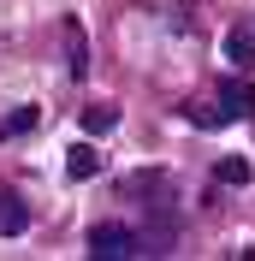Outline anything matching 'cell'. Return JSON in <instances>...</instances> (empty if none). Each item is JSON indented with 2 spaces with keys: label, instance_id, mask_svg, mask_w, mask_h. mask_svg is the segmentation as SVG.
<instances>
[{
  "label": "cell",
  "instance_id": "obj_1",
  "mask_svg": "<svg viewBox=\"0 0 255 261\" xmlns=\"http://www.w3.org/2000/svg\"><path fill=\"white\" fill-rule=\"evenodd\" d=\"M89 255H95V261L143 255V238H137L131 226H119V220H101V226H89Z\"/></svg>",
  "mask_w": 255,
  "mask_h": 261
},
{
  "label": "cell",
  "instance_id": "obj_2",
  "mask_svg": "<svg viewBox=\"0 0 255 261\" xmlns=\"http://www.w3.org/2000/svg\"><path fill=\"white\" fill-rule=\"evenodd\" d=\"M101 166H107V161H101V148L89 143V137H83V143H71V148H65V178H95Z\"/></svg>",
  "mask_w": 255,
  "mask_h": 261
},
{
  "label": "cell",
  "instance_id": "obj_3",
  "mask_svg": "<svg viewBox=\"0 0 255 261\" xmlns=\"http://www.w3.org/2000/svg\"><path fill=\"white\" fill-rule=\"evenodd\" d=\"M225 60H232V71H249L255 65V30L249 24H232L225 30Z\"/></svg>",
  "mask_w": 255,
  "mask_h": 261
},
{
  "label": "cell",
  "instance_id": "obj_4",
  "mask_svg": "<svg viewBox=\"0 0 255 261\" xmlns=\"http://www.w3.org/2000/svg\"><path fill=\"white\" fill-rule=\"evenodd\" d=\"M30 226V202H24V196H0V238H18V231Z\"/></svg>",
  "mask_w": 255,
  "mask_h": 261
},
{
  "label": "cell",
  "instance_id": "obj_5",
  "mask_svg": "<svg viewBox=\"0 0 255 261\" xmlns=\"http://www.w3.org/2000/svg\"><path fill=\"white\" fill-rule=\"evenodd\" d=\"M36 119H42V107H30V101H18L12 113H0V143H12V137L36 130Z\"/></svg>",
  "mask_w": 255,
  "mask_h": 261
},
{
  "label": "cell",
  "instance_id": "obj_6",
  "mask_svg": "<svg viewBox=\"0 0 255 261\" xmlns=\"http://www.w3.org/2000/svg\"><path fill=\"white\" fill-rule=\"evenodd\" d=\"M78 125H83V137H101V130L119 125V107H113V101H89V107L78 113Z\"/></svg>",
  "mask_w": 255,
  "mask_h": 261
},
{
  "label": "cell",
  "instance_id": "obj_7",
  "mask_svg": "<svg viewBox=\"0 0 255 261\" xmlns=\"http://www.w3.org/2000/svg\"><path fill=\"white\" fill-rule=\"evenodd\" d=\"M65 54H71V77H83V71H89V42H83L78 18H65Z\"/></svg>",
  "mask_w": 255,
  "mask_h": 261
},
{
  "label": "cell",
  "instance_id": "obj_8",
  "mask_svg": "<svg viewBox=\"0 0 255 261\" xmlns=\"http://www.w3.org/2000/svg\"><path fill=\"white\" fill-rule=\"evenodd\" d=\"M184 113H190V125H202V130H214V125H225V119H232V107H220V101H190V107H184Z\"/></svg>",
  "mask_w": 255,
  "mask_h": 261
},
{
  "label": "cell",
  "instance_id": "obj_9",
  "mask_svg": "<svg viewBox=\"0 0 255 261\" xmlns=\"http://www.w3.org/2000/svg\"><path fill=\"white\" fill-rule=\"evenodd\" d=\"M214 178H220V184H249V161H238V154H225V161L214 166Z\"/></svg>",
  "mask_w": 255,
  "mask_h": 261
}]
</instances>
